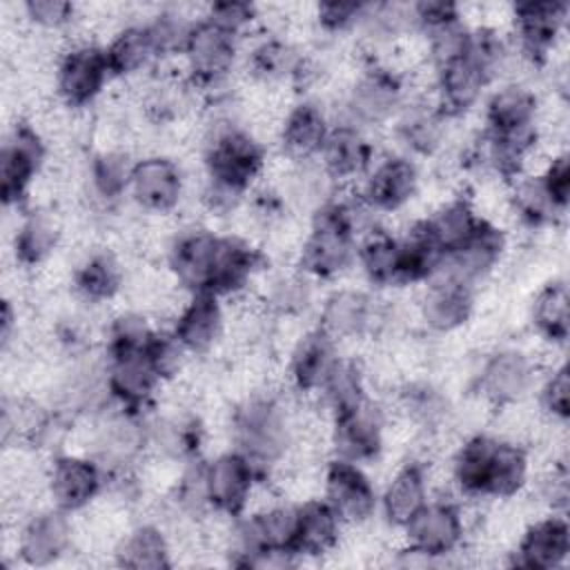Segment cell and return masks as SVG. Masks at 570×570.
Masks as SVG:
<instances>
[{
    "label": "cell",
    "instance_id": "obj_1",
    "mask_svg": "<svg viewBox=\"0 0 570 570\" xmlns=\"http://www.w3.org/2000/svg\"><path fill=\"white\" fill-rule=\"evenodd\" d=\"M298 416L267 392H249L232 412V441L256 470L267 476L296 445Z\"/></svg>",
    "mask_w": 570,
    "mask_h": 570
},
{
    "label": "cell",
    "instance_id": "obj_2",
    "mask_svg": "<svg viewBox=\"0 0 570 570\" xmlns=\"http://www.w3.org/2000/svg\"><path fill=\"white\" fill-rule=\"evenodd\" d=\"M356 261V236L350 229L336 198L312 214L298 249V269L312 281H330L347 272Z\"/></svg>",
    "mask_w": 570,
    "mask_h": 570
},
{
    "label": "cell",
    "instance_id": "obj_3",
    "mask_svg": "<svg viewBox=\"0 0 570 570\" xmlns=\"http://www.w3.org/2000/svg\"><path fill=\"white\" fill-rule=\"evenodd\" d=\"M403 102L405 91L401 73L385 65H372L350 85L343 100L345 120L341 122L354 125L363 131L370 127H381L396 118Z\"/></svg>",
    "mask_w": 570,
    "mask_h": 570
},
{
    "label": "cell",
    "instance_id": "obj_4",
    "mask_svg": "<svg viewBox=\"0 0 570 570\" xmlns=\"http://www.w3.org/2000/svg\"><path fill=\"white\" fill-rule=\"evenodd\" d=\"M111 69L107 65L105 47L94 42H76L62 51L53 67V89L67 109H82L91 105L102 89H107Z\"/></svg>",
    "mask_w": 570,
    "mask_h": 570
},
{
    "label": "cell",
    "instance_id": "obj_5",
    "mask_svg": "<svg viewBox=\"0 0 570 570\" xmlns=\"http://www.w3.org/2000/svg\"><path fill=\"white\" fill-rule=\"evenodd\" d=\"M385 430V410L367 394L352 407L332 416L327 443L334 450L336 459L363 465L367 461H374L383 450Z\"/></svg>",
    "mask_w": 570,
    "mask_h": 570
},
{
    "label": "cell",
    "instance_id": "obj_6",
    "mask_svg": "<svg viewBox=\"0 0 570 570\" xmlns=\"http://www.w3.org/2000/svg\"><path fill=\"white\" fill-rule=\"evenodd\" d=\"M220 247L223 236L205 227H191L174 234L167 247V269L174 283L187 294H212Z\"/></svg>",
    "mask_w": 570,
    "mask_h": 570
},
{
    "label": "cell",
    "instance_id": "obj_7",
    "mask_svg": "<svg viewBox=\"0 0 570 570\" xmlns=\"http://www.w3.org/2000/svg\"><path fill=\"white\" fill-rule=\"evenodd\" d=\"M537 363L528 352L505 347L490 354L476 374V394L492 407L528 401L537 387Z\"/></svg>",
    "mask_w": 570,
    "mask_h": 570
},
{
    "label": "cell",
    "instance_id": "obj_8",
    "mask_svg": "<svg viewBox=\"0 0 570 570\" xmlns=\"http://www.w3.org/2000/svg\"><path fill=\"white\" fill-rule=\"evenodd\" d=\"M321 497L332 505L343 525H365L379 510V494L358 463L332 459L323 468Z\"/></svg>",
    "mask_w": 570,
    "mask_h": 570
},
{
    "label": "cell",
    "instance_id": "obj_9",
    "mask_svg": "<svg viewBox=\"0 0 570 570\" xmlns=\"http://www.w3.org/2000/svg\"><path fill=\"white\" fill-rule=\"evenodd\" d=\"M401 530L407 548L439 561L461 548L465 519L461 505L454 501L428 499V503Z\"/></svg>",
    "mask_w": 570,
    "mask_h": 570
},
{
    "label": "cell",
    "instance_id": "obj_10",
    "mask_svg": "<svg viewBox=\"0 0 570 570\" xmlns=\"http://www.w3.org/2000/svg\"><path fill=\"white\" fill-rule=\"evenodd\" d=\"M238 38L200 18L185 42L180 60L189 80L198 87H218L236 65Z\"/></svg>",
    "mask_w": 570,
    "mask_h": 570
},
{
    "label": "cell",
    "instance_id": "obj_11",
    "mask_svg": "<svg viewBox=\"0 0 570 570\" xmlns=\"http://www.w3.org/2000/svg\"><path fill=\"white\" fill-rule=\"evenodd\" d=\"M73 539L76 528L71 512L56 505L40 508L18 525L16 554L24 566H51L71 552Z\"/></svg>",
    "mask_w": 570,
    "mask_h": 570
},
{
    "label": "cell",
    "instance_id": "obj_12",
    "mask_svg": "<svg viewBox=\"0 0 570 570\" xmlns=\"http://www.w3.org/2000/svg\"><path fill=\"white\" fill-rule=\"evenodd\" d=\"M105 481V470L89 454L65 452L47 468V497L60 510L80 512L100 497Z\"/></svg>",
    "mask_w": 570,
    "mask_h": 570
},
{
    "label": "cell",
    "instance_id": "obj_13",
    "mask_svg": "<svg viewBox=\"0 0 570 570\" xmlns=\"http://www.w3.org/2000/svg\"><path fill=\"white\" fill-rule=\"evenodd\" d=\"M205 490L212 510L243 514L263 474L238 450H227L203 463Z\"/></svg>",
    "mask_w": 570,
    "mask_h": 570
},
{
    "label": "cell",
    "instance_id": "obj_14",
    "mask_svg": "<svg viewBox=\"0 0 570 570\" xmlns=\"http://www.w3.org/2000/svg\"><path fill=\"white\" fill-rule=\"evenodd\" d=\"M180 165L163 154H147L134 163L127 196L149 214H171L185 196Z\"/></svg>",
    "mask_w": 570,
    "mask_h": 570
},
{
    "label": "cell",
    "instance_id": "obj_15",
    "mask_svg": "<svg viewBox=\"0 0 570 570\" xmlns=\"http://www.w3.org/2000/svg\"><path fill=\"white\" fill-rule=\"evenodd\" d=\"M47 158V142L31 125H16L4 142L0 156V178H2V200L4 205H20L40 176Z\"/></svg>",
    "mask_w": 570,
    "mask_h": 570
},
{
    "label": "cell",
    "instance_id": "obj_16",
    "mask_svg": "<svg viewBox=\"0 0 570 570\" xmlns=\"http://www.w3.org/2000/svg\"><path fill=\"white\" fill-rule=\"evenodd\" d=\"M107 390L116 405L142 410L160 390L158 374L149 347L145 350H107Z\"/></svg>",
    "mask_w": 570,
    "mask_h": 570
},
{
    "label": "cell",
    "instance_id": "obj_17",
    "mask_svg": "<svg viewBox=\"0 0 570 570\" xmlns=\"http://www.w3.org/2000/svg\"><path fill=\"white\" fill-rule=\"evenodd\" d=\"M541 102L523 80L503 82L485 100V129L501 138H537Z\"/></svg>",
    "mask_w": 570,
    "mask_h": 570
},
{
    "label": "cell",
    "instance_id": "obj_18",
    "mask_svg": "<svg viewBox=\"0 0 570 570\" xmlns=\"http://www.w3.org/2000/svg\"><path fill=\"white\" fill-rule=\"evenodd\" d=\"M421 187V171L412 156L387 154L374 158L361 187V196L379 212L403 209Z\"/></svg>",
    "mask_w": 570,
    "mask_h": 570
},
{
    "label": "cell",
    "instance_id": "obj_19",
    "mask_svg": "<svg viewBox=\"0 0 570 570\" xmlns=\"http://www.w3.org/2000/svg\"><path fill=\"white\" fill-rule=\"evenodd\" d=\"M568 4L566 2H519L512 4V29L519 53L537 65L546 60L566 31Z\"/></svg>",
    "mask_w": 570,
    "mask_h": 570
},
{
    "label": "cell",
    "instance_id": "obj_20",
    "mask_svg": "<svg viewBox=\"0 0 570 570\" xmlns=\"http://www.w3.org/2000/svg\"><path fill=\"white\" fill-rule=\"evenodd\" d=\"M512 566L530 570H557L570 557V528L563 514L548 512L530 521L514 546Z\"/></svg>",
    "mask_w": 570,
    "mask_h": 570
},
{
    "label": "cell",
    "instance_id": "obj_21",
    "mask_svg": "<svg viewBox=\"0 0 570 570\" xmlns=\"http://www.w3.org/2000/svg\"><path fill=\"white\" fill-rule=\"evenodd\" d=\"M492 82L485 67L472 56L470 47L463 56L434 69V98L448 116L472 109Z\"/></svg>",
    "mask_w": 570,
    "mask_h": 570
},
{
    "label": "cell",
    "instance_id": "obj_22",
    "mask_svg": "<svg viewBox=\"0 0 570 570\" xmlns=\"http://www.w3.org/2000/svg\"><path fill=\"white\" fill-rule=\"evenodd\" d=\"M381 321L374 301L354 287L334 289L325 296L318 312V330L330 336L334 343L363 338L374 330V323Z\"/></svg>",
    "mask_w": 570,
    "mask_h": 570
},
{
    "label": "cell",
    "instance_id": "obj_23",
    "mask_svg": "<svg viewBox=\"0 0 570 570\" xmlns=\"http://www.w3.org/2000/svg\"><path fill=\"white\" fill-rule=\"evenodd\" d=\"M171 323L174 336L189 354L196 356L212 352L223 341L227 330V312L220 296L203 292L187 296L183 309Z\"/></svg>",
    "mask_w": 570,
    "mask_h": 570
},
{
    "label": "cell",
    "instance_id": "obj_24",
    "mask_svg": "<svg viewBox=\"0 0 570 570\" xmlns=\"http://www.w3.org/2000/svg\"><path fill=\"white\" fill-rule=\"evenodd\" d=\"M503 249H505L503 232L497 225L483 220L479 232L465 245L443 256L441 267L436 269L434 276H445L468 287H474L494 269Z\"/></svg>",
    "mask_w": 570,
    "mask_h": 570
},
{
    "label": "cell",
    "instance_id": "obj_25",
    "mask_svg": "<svg viewBox=\"0 0 570 570\" xmlns=\"http://www.w3.org/2000/svg\"><path fill=\"white\" fill-rule=\"evenodd\" d=\"M425 283L428 285L416 303V314L423 325L436 334L459 330L472 316L474 287L445 276H432Z\"/></svg>",
    "mask_w": 570,
    "mask_h": 570
},
{
    "label": "cell",
    "instance_id": "obj_26",
    "mask_svg": "<svg viewBox=\"0 0 570 570\" xmlns=\"http://www.w3.org/2000/svg\"><path fill=\"white\" fill-rule=\"evenodd\" d=\"M448 114L425 96L414 102H403L396 114L394 131L407 156H434L448 138Z\"/></svg>",
    "mask_w": 570,
    "mask_h": 570
},
{
    "label": "cell",
    "instance_id": "obj_27",
    "mask_svg": "<svg viewBox=\"0 0 570 570\" xmlns=\"http://www.w3.org/2000/svg\"><path fill=\"white\" fill-rule=\"evenodd\" d=\"M374 158V145L363 129L336 122L332 125L316 160L334 183H343L365 176Z\"/></svg>",
    "mask_w": 570,
    "mask_h": 570
},
{
    "label": "cell",
    "instance_id": "obj_28",
    "mask_svg": "<svg viewBox=\"0 0 570 570\" xmlns=\"http://www.w3.org/2000/svg\"><path fill=\"white\" fill-rule=\"evenodd\" d=\"M330 129V116L316 100H301L292 105L278 125L283 156L292 160H316Z\"/></svg>",
    "mask_w": 570,
    "mask_h": 570
},
{
    "label": "cell",
    "instance_id": "obj_29",
    "mask_svg": "<svg viewBox=\"0 0 570 570\" xmlns=\"http://www.w3.org/2000/svg\"><path fill=\"white\" fill-rule=\"evenodd\" d=\"M338 358V343L318 327L305 332L289 350L287 372L292 385L303 394H318Z\"/></svg>",
    "mask_w": 570,
    "mask_h": 570
},
{
    "label": "cell",
    "instance_id": "obj_30",
    "mask_svg": "<svg viewBox=\"0 0 570 570\" xmlns=\"http://www.w3.org/2000/svg\"><path fill=\"white\" fill-rule=\"evenodd\" d=\"M430 499V474L423 463L407 461L401 465L383 492L379 494V508L392 528H403Z\"/></svg>",
    "mask_w": 570,
    "mask_h": 570
},
{
    "label": "cell",
    "instance_id": "obj_31",
    "mask_svg": "<svg viewBox=\"0 0 570 570\" xmlns=\"http://www.w3.org/2000/svg\"><path fill=\"white\" fill-rule=\"evenodd\" d=\"M62 234L65 227L60 214H56L51 207H36L22 214L13 234L16 263L22 267L45 265L60 247Z\"/></svg>",
    "mask_w": 570,
    "mask_h": 570
},
{
    "label": "cell",
    "instance_id": "obj_32",
    "mask_svg": "<svg viewBox=\"0 0 570 570\" xmlns=\"http://www.w3.org/2000/svg\"><path fill=\"white\" fill-rule=\"evenodd\" d=\"M343 521L332 510V505L323 497L305 499L296 505V537H294V554L296 557H321L336 550Z\"/></svg>",
    "mask_w": 570,
    "mask_h": 570
},
{
    "label": "cell",
    "instance_id": "obj_33",
    "mask_svg": "<svg viewBox=\"0 0 570 570\" xmlns=\"http://www.w3.org/2000/svg\"><path fill=\"white\" fill-rule=\"evenodd\" d=\"M169 534L156 523H138L120 534L114 546L116 563L131 570H160L174 563Z\"/></svg>",
    "mask_w": 570,
    "mask_h": 570
},
{
    "label": "cell",
    "instance_id": "obj_34",
    "mask_svg": "<svg viewBox=\"0 0 570 570\" xmlns=\"http://www.w3.org/2000/svg\"><path fill=\"white\" fill-rule=\"evenodd\" d=\"M71 285L82 303H107L125 285V269L114 252L96 249L71 269Z\"/></svg>",
    "mask_w": 570,
    "mask_h": 570
},
{
    "label": "cell",
    "instance_id": "obj_35",
    "mask_svg": "<svg viewBox=\"0 0 570 570\" xmlns=\"http://www.w3.org/2000/svg\"><path fill=\"white\" fill-rule=\"evenodd\" d=\"M354 263L372 285L403 283L401 240L383 225H376L356 240Z\"/></svg>",
    "mask_w": 570,
    "mask_h": 570
},
{
    "label": "cell",
    "instance_id": "obj_36",
    "mask_svg": "<svg viewBox=\"0 0 570 570\" xmlns=\"http://www.w3.org/2000/svg\"><path fill=\"white\" fill-rule=\"evenodd\" d=\"M421 223H423L428 236L436 243V247L443 254H448V252H454L456 247L465 245L479 232V227L483 225V218L476 212L472 200L459 196V198L443 200Z\"/></svg>",
    "mask_w": 570,
    "mask_h": 570
},
{
    "label": "cell",
    "instance_id": "obj_37",
    "mask_svg": "<svg viewBox=\"0 0 570 570\" xmlns=\"http://www.w3.org/2000/svg\"><path fill=\"white\" fill-rule=\"evenodd\" d=\"M508 209L530 227L552 225L566 209L559 207L539 171H521L508 180Z\"/></svg>",
    "mask_w": 570,
    "mask_h": 570
},
{
    "label": "cell",
    "instance_id": "obj_38",
    "mask_svg": "<svg viewBox=\"0 0 570 570\" xmlns=\"http://www.w3.org/2000/svg\"><path fill=\"white\" fill-rule=\"evenodd\" d=\"M111 76L131 78L147 71L160 56L147 22H129L120 27L105 47Z\"/></svg>",
    "mask_w": 570,
    "mask_h": 570
},
{
    "label": "cell",
    "instance_id": "obj_39",
    "mask_svg": "<svg viewBox=\"0 0 570 570\" xmlns=\"http://www.w3.org/2000/svg\"><path fill=\"white\" fill-rule=\"evenodd\" d=\"M134 163L136 160L125 147H102L96 151L87 165L89 196L102 207L118 203L129 191Z\"/></svg>",
    "mask_w": 570,
    "mask_h": 570
},
{
    "label": "cell",
    "instance_id": "obj_40",
    "mask_svg": "<svg viewBox=\"0 0 570 570\" xmlns=\"http://www.w3.org/2000/svg\"><path fill=\"white\" fill-rule=\"evenodd\" d=\"M530 483V459L523 445L497 439L485 499H512Z\"/></svg>",
    "mask_w": 570,
    "mask_h": 570
},
{
    "label": "cell",
    "instance_id": "obj_41",
    "mask_svg": "<svg viewBox=\"0 0 570 570\" xmlns=\"http://www.w3.org/2000/svg\"><path fill=\"white\" fill-rule=\"evenodd\" d=\"M530 321L537 334L552 345L566 341L570 325V296L566 281H550L537 292L530 307Z\"/></svg>",
    "mask_w": 570,
    "mask_h": 570
},
{
    "label": "cell",
    "instance_id": "obj_42",
    "mask_svg": "<svg viewBox=\"0 0 570 570\" xmlns=\"http://www.w3.org/2000/svg\"><path fill=\"white\" fill-rule=\"evenodd\" d=\"M318 396H321L323 407L330 412V416H334V414L352 407L361 399H365L367 387H365V374H363L361 365L352 358L341 356L338 363L334 365V370L330 372L327 381L323 383Z\"/></svg>",
    "mask_w": 570,
    "mask_h": 570
},
{
    "label": "cell",
    "instance_id": "obj_43",
    "mask_svg": "<svg viewBox=\"0 0 570 570\" xmlns=\"http://www.w3.org/2000/svg\"><path fill=\"white\" fill-rule=\"evenodd\" d=\"M200 18H194L191 13H187L183 7H167L160 9L149 22V33L154 38V45L158 49V56H180L185 49V42L189 38L191 27L198 22Z\"/></svg>",
    "mask_w": 570,
    "mask_h": 570
},
{
    "label": "cell",
    "instance_id": "obj_44",
    "mask_svg": "<svg viewBox=\"0 0 570 570\" xmlns=\"http://www.w3.org/2000/svg\"><path fill=\"white\" fill-rule=\"evenodd\" d=\"M539 410L548 419L566 421L570 412V374L566 363L552 365L539 383Z\"/></svg>",
    "mask_w": 570,
    "mask_h": 570
},
{
    "label": "cell",
    "instance_id": "obj_45",
    "mask_svg": "<svg viewBox=\"0 0 570 570\" xmlns=\"http://www.w3.org/2000/svg\"><path fill=\"white\" fill-rule=\"evenodd\" d=\"M261 18L258 7L249 4V2H214L205 7V20H209L212 24H216L218 29L232 33L234 38H243V33H247L252 29V24Z\"/></svg>",
    "mask_w": 570,
    "mask_h": 570
},
{
    "label": "cell",
    "instance_id": "obj_46",
    "mask_svg": "<svg viewBox=\"0 0 570 570\" xmlns=\"http://www.w3.org/2000/svg\"><path fill=\"white\" fill-rule=\"evenodd\" d=\"M20 9L24 18L42 31H60L78 18V7L65 0H29Z\"/></svg>",
    "mask_w": 570,
    "mask_h": 570
},
{
    "label": "cell",
    "instance_id": "obj_47",
    "mask_svg": "<svg viewBox=\"0 0 570 570\" xmlns=\"http://www.w3.org/2000/svg\"><path fill=\"white\" fill-rule=\"evenodd\" d=\"M365 4L361 2H321L314 7V20L327 33L356 29Z\"/></svg>",
    "mask_w": 570,
    "mask_h": 570
},
{
    "label": "cell",
    "instance_id": "obj_48",
    "mask_svg": "<svg viewBox=\"0 0 570 570\" xmlns=\"http://www.w3.org/2000/svg\"><path fill=\"white\" fill-rule=\"evenodd\" d=\"M539 174H541L546 187L550 189L554 203L566 209L568 196H570V163H568V151L554 154V156L543 165V169H541Z\"/></svg>",
    "mask_w": 570,
    "mask_h": 570
}]
</instances>
